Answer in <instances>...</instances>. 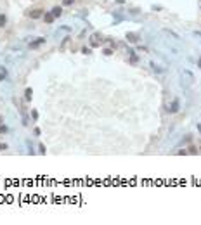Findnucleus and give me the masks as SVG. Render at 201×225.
Listing matches in <instances>:
<instances>
[{"instance_id":"11","label":"nucleus","mask_w":201,"mask_h":225,"mask_svg":"<svg viewBox=\"0 0 201 225\" xmlns=\"http://www.w3.org/2000/svg\"><path fill=\"white\" fill-rule=\"evenodd\" d=\"M0 133H7V127L3 123H0Z\"/></svg>"},{"instance_id":"20","label":"nucleus","mask_w":201,"mask_h":225,"mask_svg":"<svg viewBox=\"0 0 201 225\" xmlns=\"http://www.w3.org/2000/svg\"><path fill=\"white\" fill-rule=\"evenodd\" d=\"M198 62H200V66H201V57H200V59H198Z\"/></svg>"},{"instance_id":"8","label":"nucleus","mask_w":201,"mask_h":225,"mask_svg":"<svg viewBox=\"0 0 201 225\" xmlns=\"http://www.w3.org/2000/svg\"><path fill=\"white\" fill-rule=\"evenodd\" d=\"M7 24V16L5 14H0V28H3Z\"/></svg>"},{"instance_id":"3","label":"nucleus","mask_w":201,"mask_h":225,"mask_svg":"<svg viewBox=\"0 0 201 225\" xmlns=\"http://www.w3.org/2000/svg\"><path fill=\"white\" fill-rule=\"evenodd\" d=\"M42 19H43L47 24H50V23H54V19H56V17L52 16V12H45V14L42 16Z\"/></svg>"},{"instance_id":"7","label":"nucleus","mask_w":201,"mask_h":225,"mask_svg":"<svg viewBox=\"0 0 201 225\" xmlns=\"http://www.w3.org/2000/svg\"><path fill=\"white\" fill-rule=\"evenodd\" d=\"M31 97H33V90H31V88H26V92H24V99H26V101H31Z\"/></svg>"},{"instance_id":"15","label":"nucleus","mask_w":201,"mask_h":225,"mask_svg":"<svg viewBox=\"0 0 201 225\" xmlns=\"http://www.w3.org/2000/svg\"><path fill=\"white\" fill-rule=\"evenodd\" d=\"M82 52H83V54H90L92 50H90V49H87V47H83V49H82Z\"/></svg>"},{"instance_id":"10","label":"nucleus","mask_w":201,"mask_h":225,"mask_svg":"<svg viewBox=\"0 0 201 225\" xmlns=\"http://www.w3.org/2000/svg\"><path fill=\"white\" fill-rule=\"evenodd\" d=\"M102 52H104V55H113V49H111V47H108V49H104Z\"/></svg>"},{"instance_id":"1","label":"nucleus","mask_w":201,"mask_h":225,"mask_svg":"<svg viewBox=\"0 0 201 225\" xmlns=\"http://www.w3.org/2000/svg\"><path fill=\"white\" fill-rule=\"evenodd\" d=\"M26 16L31 17V19H40V17L43 16V10H42V9H33V10L26 12Z\"/></svg>"},{"instance_id":"9","label":"nucleus","mask_w":201,"mask_h":225,"mask_svg":"<svg viewBox=\"0 0 201 225\" xmlns=\"http://www.w3.org/2000/svg\"><path fill=\"white\" fill-rule=\"evenodd\" d=\"M5 76H7V69H5V68H2V66H0V81H2V80H3V78H5Z\"/></svg>"},{"instance_id":"19","label":"nucleus","mask_w":201,"mask_h":225,"mask_svg":"<svg viewBox=\"0 0 201 225\" xmlns=\"http://www.w3.org/2000/svg\"><path fill=\"white\" fill-rule=\"evenodd\" d=\"M0 123H3V116H0Z\"/></svg>"},{"instance_id":"17","label":"nucleus","mask_w":201,"mask_h":225,"mask_svg":"<svg viewBox=\"0 0 201 225\" xmlns=\"http://www.w3.org/2000/svg\"><path fill=\"white\" fill-rule=\"evenodd\" d=\"M31 116H33V120H36V118H38V113H36V111H31Z\"/></svg>"},{"instance_id":"14","label":"nucleus","mask_w":201,"mask_h":225,"mask_svg":"<svg viewBox=\"0 0 201 225\" xmlns=\"http://www.w3.org/2000/svg\"><path fill=\"white\" fill-rule=\"evenodd\" d=\"M5 149H7V144H3V142H0V153H2V151H5Z\"/></svg>"},{"instance_id":"13","label":"nucleus","mask_w":201,"mask_h":225,"mask_svg":"<svg viewBox=\"0 0 201 225\" xmlns=\"http://www.w3.org/2000/svg\"><path fill=\"white\" fill-rule=\"evenodd\" d=\"M130 54H132V57H130V61H132V62H137V59H139V57H137V55H134V52H130Z\"/></svg>"},{"instance_id":"18","label":"nucleus","mask_w":201,"mask_h":225,"mask_svg":"<svg viewBox=\"0 0 201 225\" xmlns=\"http://www.w3.org/2000/svg\"><path fill=\"white\" fill-rule=\"evenodd\" d=\"M116 2H118V3H123V2H125V0H116Z\"/></svg>"},{"instance_id":"16","label":"nucleus","mask_w":201,"mask_h":225,"mask_svg":"<svg viewBox=\"0 0 201 225\" xmlns=\"http://www.w3.org/2000/svg\"><path fill=\"white\" fill-rule=\"evenodd\" d=\"M38 149H40V153H42V154H45V146H42V144H40V146H38Z\"/></svg>"},{"instance_id":"5","label":"nucleus","mask_w":201,"mask_h":225,"mask_svg":"<svg viewBox=\"0 0 201 225\" xmlns=\"http://www.w3.org/2000/svg\"><path fill=\"white\" fill-rule=\"evenodd\" d=\"M127 40H128L130 43H137V42H139V36H137L135 33H127Z\"/></svg>"},{"instance_id":"4","label":"nucleus","mask_w":201,"mask_h":225,"mask_svg":"<svg viewBox=\"0 0 201 225\" xmlns=\"http://www.w3.org/2000/svg\"><path fill=\"white\" fill-rule=\"evenodd\" d=\"M50 12H52V16H54V17H59V16L62 14V7L56 5V7H52V10H50Z\"/></svg>"},{"instance_id":"2","label":"nucleus","mask_w":201,"mask_h":225,"mask_svg":"<svg viewBox=\"0 0 201 225\" xmlns=\"http://www.w3.org/2000/svg\"><path fill=\"white\" fill-rule=\"evenodd\" d=\"M42 43H45V38H43V36H40V38H36L35 42H31V43H29V49H36V47H40Z\"/></svg>"},{"instance_id":"6","label":"nucleus","mask_w":201,"mask_h":225,"mask_svg":"<svg viewBox=\"0 0 201 225\" xmlns=\"http://www.w3.org/2000/svg\"><path fill=\"white\" fill-rule=\"evenodd\" d=\"M168 111H170V113H177V111H179V101H177V99L172 102V106H170V109H168Z\"/></svg>"},{"instance_id":"12","label":"nucleus","mask_w":201,"mask_h":225,"mask_svg":"<svg viewBox=\"0 0 201 225\" xmlns=\"http://www.w3.org/2000/svg\"><path fill=\"white\" fill-rule=\"evenodd\" d=\"M75 0H62V5H73Z\"/></svg>"}]
</instances>
